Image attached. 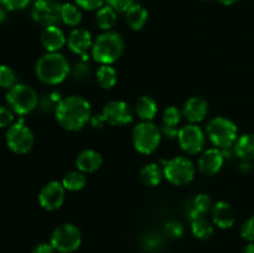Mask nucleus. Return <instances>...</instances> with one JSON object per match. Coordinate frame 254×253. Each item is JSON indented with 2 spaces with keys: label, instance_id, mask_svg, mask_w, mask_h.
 <instances>
[{
  "label": "nucleus",
  "instance_id": "b1692460",
  "mask_svg": "<svg viewBox=\"0 0 254 253\" xmlns=\"http://www.w3.org/2000/svg\"><path fill=\"white\" fill-rule=\"evenodd\" d=\"M135 113L138 114L141 121H153L154 117L158 113V103L150 96H141L136 101Z\"/></svg>",
  "mask_w": 254,
  "mask_h": 253
},
{
  "label": "nucleus",
  "instance_id": "7ed1b4c3",
  "mask_svg": "<svg viewBox=\"0 0 254 253\" xmlns=\"http://www.w3.org/2000/svg\"><path fill=\"white\" fill-rule=\"evenodd\" d=\"M124 40L118 32L104 31L97 36L92 45V57L101 64H112L122 56Z\"/></svg>",
  "mask_w": 254,
  "mask_h": 253
},
{
  "label": "nucleus",
  "instance_id": "7c9ffc66",
  "mask_svg": "<svg viewBox=\"0 0 254 253\" xmlns=\"http://www.w3.org/2000/svg\"><path fill=\"white\" fill-rule=\"evenodd\" d=\"M16 76L15 72L6 64H0V88L10 89L15 86Z\"/></svg>",
  "mask_w": 254,
  "mask_h": 253
},
{
  "label": "nucleus",
  "instance_id": "9b49d317",
  "mask_svg": "<svg viewBox=\"0 0 254 253\" xmlns=\"http://www.w3.org/2000/svg\"><path fill=\"white\" fill-rule=\"evenodd\" d=\"M31 16L42 26H52L61 20V5L55 0H36L32 6Z\"/></svg>",
  "mask_w": 254,
  "mask_h": 253
},
{
  "label": "nucleus",
  "instance_id": "c756f323",
  "mask_svg": "<svg viewBox=\"0 0 254 253\" xmlns=\"http://www.w3.org/2000/svg\"><path fill=\"white\" fill-rule=\"evenodd\" d=\"M97 81L104 89L113 88L117 83V71L111 64H102L97 71Z\"/></svg>",
  "mask_w": 254,
  "mask_h": 253
},
{
  "label": "nucleus",
  "instance_id": "4be33fe9",
  "mask_svg": "<svg viewBox=\"0 0 254 253\" xmlns=\"http://www.w3.org/2000/svg\"><path fill=\"white\" fill-rule=\"evenodd\" d=\"M212 206L213 203L210 196L206 195V193H198V195H196L195 198L191 201V206L188 210L189 218L192 221L198 217H205V216L212 210Z\"/></svg>",
  "mask_w": 254,
  "mask_h": 253
},
{
  "label": "nucleus",
  "instance_id": "9d476101",
  "mask_svg": "<svg viewBox=\"0 0 254 253\" xmlns=\"http://www.w3.org/2000/svg\"><path fill=\"white\" fill-rule=\"evenodd\" d=\"M180 148L190 155L201 153L206 145V133L197 124H188L180 128L178 134Z\"/></svg>",
  "mask_w": 254,
  "mask_h": 253
},
{
  "label": "nucleus",
  "instance_id": "79ce46f5",
  "mask_svg": "<svg viewBox=\"0 0 254 253\" xmlns=\"http://www.w3.org/2000/svg\"><path fill=\"white\" fill-rule=\"evenodd\" d=\"M242 253H254V242H250L247 246L245 247Z\"/></svg>",
  "mask_w": 254,
  "mask_h": 253
},
{
  "label": "nucleus",
  "instance_id": "f03ea898",
  "mask_svg": "<svg viewBox=\"0 0 254 253\" xmlns=\"http://www.w3.org/2000/svg\"><path fill=\"white\" fill-rule=\"evenodd\" d=\"M35 73L42 83L56 86L68 77L71 66L68 60L60 52H46L37 60Z\"/></svg>",
  "mask_w": 254,
  "mask_h": 253
},
{
  "label": "nucleus",
  "instance_id": "0eeeda50",
  "mask_svg": "<svg viewBox=\"0 0 254 253\" xmlns=\"http://www.w3.org/2000/svg\"><path fill=\"white\" fill-rule=\"evenodd\" d=\"M50 243L60 253H72L82 245V232L73 223H61L52 231Z\"/></svg>",
  "mask_w": 254,
  "mask_h": 253
},
{
  "label": "nucleus",
  "instance_id": "72a5a7b5",
  "mask_svg": "<svg viewBox=\"0 0 254 253\" xmlns=\"http://www.w3.org/2000/svg\"><path fill=\"white\" fill-rule=\"evenodd\" d=\"M14 124V112L9 107L0 106V129L9 128Z\"/></svg>",
  "mask_w": 254,
  "mask_h": 253
},
{
  "label": "nucleus",
  "instance_id": "aec40b11",
  "mask_svg": "<svg viewBox=\"0 0 254 253\" xmlns=\"http://www.w3.org/2000/svg\"><path fill=\"white\" fill-rule=\"evenodd\" d=\"M102 163H103L102 155L94 149H86V150L81 151L76 159L77 169L84 174L97 171L102 166Z\"/></svg>",
  "mask_w": 254,
  "mask_h": 253
},
{
  "label": "nucleus",
  "instance_id": "412c9836",
  "mask_svg": "<svg viewBox=\"0 0 254 253\" xmlns=\"http://www.w3.org/2000/svg\"><path fill=\"white\" fill-rule=\"evenodd\" d=\"M233 151L242 161L251 163L254 160V134H243L238 136L233 145Z\"/></svg>",
  "mask_w": 254,
  "mask_h": 253
},
{
  "label": "nucleus",
  "instance_id": "f257e3e1",
  "mask_svg": "<svg viewBox=\"0 0 254 253\" xmlns=\"http://www.w3.org/2000/svg\"><path fill=\"white\" fill-rule=\"evenodd\" d=\"M55 117L64 129L78 131L91 121V103L82 96H68L56 104Z\"/></svg>",
  "mask_w": 254,
  "mask_h": 253
},
{
  "label": "nucleus",
  "instance_id": "37998d69",
  "mask_svg": "<svg viewBox=\"0 0 254 253\" xmlns=\"http://www.w3.org/2000/svg\"><path fill=\"white\" fill-rule=\"evenodd\" d=\"M5 19H6V11H5L4 7L0 5V25L5 21Z\"/></svg>",
  "mask_w": 254,
  "mask_h": 253
},
{
  "label": "nucleus",
  "instance_id": "5701e85b",
  "mask_svg": "<svg viewBox=\"0 0 254 253\" xmlns=\"http://www.w3.org/2000/svg\"><path fill=\"white\" fill-rule=\"evenodd\" d=\"M149 12L143 5L134 4L128 11L126 12V20L128 22L129 27L134 31H139L145 26L146 21H148Z\"/></svg>",
  "mask_w": 254,
  "mask_h": 253
},
{
  "label": "nucleus",
  "instance_id": "cd10ccee",
  "mask_svg": "<svg viewBox=\"0 0 254 253\" xmlns=\"http://www.w3.org/2000/svg\"><path fill=\"white\" fill-rule=\"evenodd\" d=\"M62 185L64 186V189L68 191H79L86 186L87 184V178L84 175V173L77 170H72L69 173H67L66 175L62 179Z\"/></svg>",
  "mask_w": 254,
  "mask_h": 253
},
{
  "label": "nucleus",
  "instance_id": "58836bf2",
  "mask_svg": "<svg viewBox=\"0 0 254 253\" xmlns=\"http://www.w3.org/2000/svg\"><path fill=\"white\" fill-rule=\"evenodd\" d=\"M143 245L146 250L154 251L163 245V240H161V237L159 235H149L148 237H145V240L143 241Z\"/></svg>",
  "mask_w": 254,
  "mask_h": 253
},
{
  "label": "nucleus",
  "instance_id": "473e14b6",
  "mask_svg": "<svg viewBox=\"0 0 254 253\" xmlns=\"http://www.w3.org/2000/svg\"><path fill=\"white\" fill-rule=\"evenodd\" d=\"M241 236L248 242H254V215L242 223Z\"/></svg>",
  "mask_w": 254,
  "mask_h": 253
},
{
  "label": "nucleus",
  "instance_id": "e433bc0d",
  "mask_svg": "<svg viewBox=\"0 0 254 253\" xmlns=\"http://www.w3.org/2000/svg\"><path fill=\"white\" fill-rule=\"evenodd\" d=\"M31 0H0V5L10 11H16V10H22L30 4Z\"/></svg>",
  "mask_w": 254,
  "mask_h": 253
},
{
  "label": "nucleus",
  "instance_id": "393cba45",
  "mask_svg": "<svg viewBox=\"0 0 254 253\" xmlns=\"http://www.w3.org/2000/svg\"><path fill=\"white\" fill-rule=\"evenodd\" d=\"M163 176L164 169H161L160 165L156 163H149L144 165L143 169L140 170V174H139L141 183L146 186L159 185Z\"/></svg>",
  "mask_w": 254,
  "mask_h": 253
},
{
  "label": "nucleus",
  "instance_id": "39448f33",
  "mask_svg": "<svg viewBox=\"0 0 254 253\" xmlns=\"http://www.w3.org/2000/svg\"><path fill=\"white\" fill-rule=\"evenodd\" d=\"M6 103L14 113L25 116L39 106V96L36 91L27 84L16 83L7 89Z\"/></svg>",
  "mask_w": 254,
  "mask_h": 253
},
{
  "label": "nucleus",
  "instance_id": "423d86ee",
  "mask_svg": "<svg viewBox=\"0 0 254 253\" xmlns=\"http://www.w3.org/2000/svg\"><path fill=\"white\" fill-rule=\"evenodd\" d=\"M131 136L135 150L144 155H150L160 145L161 130L151 121H141L134 126Z\"/></svg>",
  "mask_w": 254,
  "mask_h": 253
},
{
  "label": "nucleus",
  "instance_id": "dca6fc26",
  "mask_svg": "<svg viewBox=\"0 0 254 253\" xmlns=\"http://www.w3.org/2000/svg\"><path fill=\"white\" fill-rule=\"evenodd\" d=\"M181 112L190 123H200L208 113V102L202 97H191L184 103Z\"/></svg>",
  "mask_w": 254,
  "mask_h": 253
},
{
  "label": "nucleus",
  "instance_id": "a19ab883",
  "mask_svg": "<svg viewBox=\"0 0 254 253\" xmlns=\"http://www.w3.org/2000/svg\"><path fill=\"white\" fill-rule=\"evenodd\" d=\"M89 123H91V126H93V128H101V126H103V124L106 123V119H104L103 114H94V116L91 117V121H89Z\"/></svg>",
  "mask_w": 254,
  "mask_h": 253
},
{
  "label": "nucleus",
  "instance_id": "bb28decb",
  "mask_svg": "<svg viewBox=\"0 0 254 253\" xmlns=\"http://www.w3.org/2000/svg\"><path fill=\"white\" fill-rule=\"evenodd\" d=\"M96 20L99 29L103 30V31H111V29L117 22V11L112 9L109 5L102 6L97 11Z\"/></svg>",
  "mask_w": 254,
  "mask_h": 253
},
{
  "label": "nucleus",
  "instance_id": "ddd939ff",
  "mask_svg": "<svg viewBox=\"0 0 254 253\" xmlns=\"http://www.w3.org/2000/svg\"><path fill=\"white\" fill-rule=\"evenodd\" d=\"M106 123L111 126H126L133 122L134 112L124 101H111L102 109Z\"/></svg>",
  "mask_w": 254,
  "mask_h": 253
},
{
  "label": "nucleus",
  "instance_id": "4468645a",
  "mask_svg": "<svg viewBox=\"0 0 254 253\" xmlns=\"http://www.w3.org/2000/svg\"><path fill=\"white\" fill-rule=\"evenodd\" d=\"M225 163V156L221 149L210 148L202 153L198 159V170L206 176L216 175L222 169Z\"/></svg>",
  "mask_w": 254,
  "mask_h": 253
},
{
  "label": "nucleus",
  "instance_id": "2f4dec72",
  "mask_svg": "<svg viewBox=\"0 0 254 253\" xmlns=\"http://www.w3.org/2000/svg\"><path fill=\"white\" fill-rule=\"evenodd\" d=\"M71 73L76 81H87V79H89V76H91V68H89V64L87 63V61L82 60L78 63H76L73 69H71Z\"/></svg>",
  "mask_w": 254,
  "mask_h": 253
},
{
  "label": "nucleus",
  "instance_id": "c9c22d12",
  "mask_svg": "<svg viewBox=\"0 0 254 253\" xmlns=\"http://www.w3.org/2000/svg\"><path fill=\"white\" fill-rule=\"evenodd\" d=\"M79 9L88 10V11H98L104 4V0H74Z\"/></svg>",
  "mask_w": 254,
  "mask_h": 253
},
{
  "label": "nucleus",
  "instance_id": "c85d7f7f",
  "mask_svg": "<svg viewBox=\"0 0 254 253\" xmlns=\"http://www.w3.org/2000/svg\"><path fill=\"white\" fill-rule=\"evenodd\" d=\"M61 20L64 21V24L68 25V26H78L82 21L81 9L77 5L69 4V2L61 5Z\"/></svg>",
  "mask_w": 254,
  "mask_h": 253
},
{
  "label": "nucleus",
  "instance_id": "c03bdc74",
  "mask_svg": "<svg viewBox=\"0 0 254 253\" xmlns=\"http://www.w3.org/2000/svg\"><path fill=\"white\" fill-rule=\"evenodd\" d=\"M218 1H220L222 5H226V6H230V5L236 4V2H237L238 0H218Z\"/></svg>",
  "mask_w": 254,
  "mask_h": 253
},
{
  "label": "nucleus",
  "instance_id": "f3484780",
  "mask_svg": "<svg viewBox=\"0 0 254 253\" xmlns=\"http://www.w3.org/2000/svg\"><path fill=\"white\" fill-rule=\"evenodd\" d=\"M211 213H212L213 225L222 228V230H227V228H231L235 225L236 212L227 201H217L212 206Z\"/></svg>",
  "mask_w": 254,
  "mask_h": 253
},
{
  "label": "nucleus",
  "instance_id": "f8f14e48",
  "mask_svg": "<svg viewBox=\"0 0 254 253\" xmlns=\"http://www.w3.org/2000/svg\"><path fill=\"white\" fill-rule=\"evenodd\" d=\"M66 191L61 181H49L46 185L42 186L39 192L40 206L46 211L59 210L64 202Z\"/></svg>",
  "mask_w": 254,
  "mask_h": 253
},
{
  "label": "nucleus",
  "instance_id": "a211bd4d",
  "mask_svg": "<svg viewBox=\"0 0 254 253\" xmlns=\"http://www.w3.org/2000/svg\"><path fill=\"white\" fill-rule=\"evenodd\" d=\"M67 39L64 31L56 25L47 26L41 32V44L47 52H59L66 45Z\"/></svg>",
  "mask_w": 254,
  "mask_h": 253
},
{
  "label": "nucleus",
  "instance_id": "2eb2a0df",
  "mask_svg": "<svg viewBox=\"0 0 254 253\" xmlns=\"http://www.w3.org/2000/svg\"><path fill=\"white\" fill-rule=\"evenodd\" d=\"M67 44H68L69 50L73 54L79 55V56L83 57L84 61H87V52L92 49L93 39H92V35L88 30L77 27L71 31Z\"/></svg>",
  "mask_w": 254,
  "mask_h": 253
},
{
  "label": "nucleus",
  "instance_id": "f704fd0d",
  "mask_svg": "<svg viewBox=\"0 0 254 253\" xmlns=\"http://www.w3.org/2000/svg\"><path fill=\"white\" fill-rule=\"evenodd\" d=\"M164 230L170 238H180L184 235L183 225L180 222H176V221H170V222L166 223Z\"/></svg>",
  "mask_w": 254,
  "mask_h": 253
},
{
  "label": "nucleus",
  "instance_id": "a878e982",
  "mask_svg": "<svg viewBox=\"0 0 254 253\" xmlns=\"http://www.w3.org/2000/svg\"><path fill=\"white\" fill-rule=\"evenodd\" d=\"M191 231L198 240H208L215 232V225L206 217H198L191 221Z\"/></svg>",
  "mask_w": 254,
  "mask_h": 253
},
{
  "label": "nucleus",
  "instance_id": "6e6552de",
  "mask_svg": "<svg viewBox=\"0 0 254 253\" xmlns=\"http://www.w3.org/2000/svg\"><path fill=\"white\" fill-rule=\"evenodd\" d=\"M164 176L170 184L176 186L188 185L195 179L196 166L186 156H174L164 165Z\"/></svg>",
  "mask_w": 254,
  "mask_h": 253
},
{
  "label": "nucleus",
  "instance_id": "4c0bfd02",
  "mask_svg": "<svg viewBox=\"0 0 254 253\" xmlns=\"http://www.w3.org/2000/svg\"><path fill=\"white\" fill-rule=\"evenodd\" d=\"M107 5L117 12H127L134 5V0H106Z\"/></svg>",
  "mask_w": 254,
  "mask_h": 253
},
{
  "label": "nucleus",
  "instance_id": "ea45409f",
  "mask_svg": "<svg viewBox=\"0 0 254 253\" xmlns=\"http://www.w3.org/2000/svg\"><path fill=\"white\" fill-rule=\"evenodd\" d=\"M54 246L51 245L50 242H41V243H37L34 248H32V252L31 253H55Z\"/></svg>",
  "mask_w": 254,
  "mask_h": 253
},
{
  "label": "nucleus",
  "instance_id": "1a4fd4ad",
  "mask_svg": "<svg viewBox=\"0 0 254 253\" xmlns=\"http://www.w3.org/2000/svg\"><path fill=\"white\" fill-rule=\"evenodd\" d=\"M34 134L22 119L7 128L6 144L15 154H26L34 146Z\"/></svg>",
  "mask_w": 254,
  "mask_h": 253
},
{
  "label": "nucleus",
  "instance_id": "20e7f679",
  "mask_svg": "<svg viewBox=\"0 0 254 253\" xmlns=\"http://www.w3.org/2000/svg\"><path fill=\"white\" fill-rule=\"evenodd\" d=\"M206 135L215 148L227 149L235 145L238 129L235 122L226 117L218 116L211 119L206 126Z\"/></svg>",
  "mask_w": 254,
  "mask_h": 253
},
{
  "label": "nucleus",
  "instance_id": "6ab92c4d",
  "mask_svg": "<svg viewBox=\"0 0 254 253\" xmlns=\"http://www.w3.org/2000/svg\"><path fill=\"white\" fill-rule=\"evenodd\" d=\"M183 112L175 106H170L164 111L163 113V124H161V134L169 139L178 138V134L180 129L178 128V124L180 123Z\"/></svg>",
  "mask_w": 254,
  "mask_h": 253
}]
</instances>
